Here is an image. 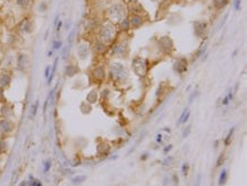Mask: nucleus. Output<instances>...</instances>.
Returning a JSON list of instances; mask_svg holds the SVG:
<instances>
[{
    "mask_svg": "<svg viewBox=\"0 0 247 186\" xmlns=\"http://www.w3.org/2000/svg\"><path fill=\"white\" fill-rule=\"evenodd\" d=\"M11 82V76L9 74H1L0 75V86L1 88H7L9 86V84Z\"/></svg>",
    "mask_w": 247,
    "mask_h": 186,
    "instance_id": "14",
    "label": "nucleus"
},
{
    "mask_svg": "<svg viewBox=\"0 0 247 186\" xmlns=\"http://www.w3.org/2000/svg\"><path fill=\"white\" fill-rule=\"evenodd\" d=\"M194 27H195L196 35L199 36V38H203L206 32L207 24H206L205 22H196L195 24H194Z\"/></svg>",
    "mask_w": 247,
    "mask_h": 186,
    "instance_id": "9",
    "label": "nucleus"
},
{
    "mask_svg": "<svg viewBox=\"0 0 247 186\" xmlns=\"http://www.w3.org/2000/svg\"><path fill=\"white\" fill-rule=\"evenodd\" d=\"M4 99V88L0 86V101Z\"/></svg>",
    "mask_w": 247,
    "mask_h": 186,
    "instance_id": "50",
    "label": "nucleus"
},
{
    "mask_svg": "<svg viewBox=\"0 0 247 186\" xmlns=\"http://www.w3.org/2000/svg\"><path fill=\"white\" fill-rule=\"evenodd\" d=\"M172 160H173V157H170V155H169V157H166V158H165V160L163 161L162 164H163V166H167V165H170L171 162H172Z\"/></svg>",
    "mask_w": 247,
    "mask_h": 186,
    "instance_id": "35",
    "label": "nucleus"
},
{
    "mask_svg": "<svg viewBox=\"0 0 247 186\" xmlns=\"http://www.w3.org/2000/svg\"><path fill=\"white\" fill-rule=\"evenodd\" d=\"M16 5L20 6L21 8H26L27 6L30 5V0H16Z\"/></svg>",
    "mask_w": 247,
    "mask_h": 186,
    "instance_id": "26",
    "label": "nucleus"
},
{
    "mask_svg": "<svg viewBox=\"0 0 247 186\" xmlns=\"http://www.w3.org/2000/svg\"><path fill=\"white\" fill-rule=\"evenodd\" d=\"M155 141H156V142H157V143H160V144H162V143H163V135L161 134H157L156 135V137H155Z\"/></svg>",
    "mask_w": 247,
    "mask_h": 186,
    "instance_id": "40",
    "label": "nucleus"
},
{
    "mask_svg": "<svg viewBox=\"0 0 247 186\" xmlns=\"http://www.w3.org/2000/svg\"><path fill=\"white\" fill-rule=\"evenodd\" d=\"M121 28L123 30V31H128L130 28V22L129 20H127V18H124V20H122V22H121Z\"/></svg>",
    "mask_w": 247,
    "mask_h": 186,
    "instance_id": "27",
    "label": "nucleus"
},
{
    "mask_svg": "<svg viewBox=\"0 0 247 186\" xmlns=\"http://www.w3.org/2000/svg\"><path fill=\"white\" fill-rule=\"evenodd\" d=\"M32 28H33V26H32V22L31 21H25L24 25H23V27H22L23 32H26V33H31Z\"/></svg>",
    "mask_w": 247,
    "mask_h": 186,
    "instance_id": "23",
    "label": "nucleus"
},
{
    "mask_svg": "<svg viewBox=\"0 0 247 186\" xmlns=\"http://www.w3.org/2000/svg\"><path fill=\"white\" fill-rule=\"evenodd\" d=\"M201 178H202V176H201V175L197 176V181H196V186H201Z\"/></svg>",
    "mask_w": 247,
    "mask_h": 186,
    "instance_id": "48",
    "label": "nucleus"
},
{
    "mask_svg": "<svg viewBox=\"0 0 247 186\" xmlns=\"http://www.w3.org/2000/svg\"><path fill=\"white\" fill-rule=\"evenodd\" d=\"M64 73H65V75L67 77H73L74 75H77L79 73V68L77 66H74V65H67L65 69H64Z\"/></svg>",
    "mask_w": 247,
    "mask_h": 186,
    "instance_id": "12",
    "label": "nucleus"
},
{
    "mask_svg": "<svg viewBox=\"0 0 247 186\" xmlns=\"http://www.w3.org/2000/svg\"><path fill=\"white\" fill-rule=\"evenodd\" d=\"M6 149V143L4 141H0V151H4Z\"/></svg>",
    "mask_w": 247,
    "mask_h": 186,
    "instance_id": "47",
    "label": "nucleus"
},
{
    "mask_svg": "<svg viewBox=\"0 0 247 186\" xmlns=\"http://www.w3.org/2000/svg\"><path fill=\"white\" fill-rule=\"evenodd\" d=\"M162 92H163V85L161 84L160 86H158V88H157L156 93H155V95H156V97H158V95H161V94H162Z\"/></svg>",
    "mask_w": 247,
    "mask_h": 186,
    "instance_id": "44",
    "label": "nucleus"
},
{
    "mask_svg": "<svg viewBox=\"0 0 247 186\" xmlns=\"http://www.w3.org/2000/svg\"><path fill=\"white\" fill-rule=\"evenodd\" d=\"M189 117H190V111H189V109L186 108L183 111H182V114H181L180 118H179V122H178V126L181 124H185V123H187V120L189 119Z\"/></svg>",
    "mask_w": 247,
    "mask_h": 186,
    "instance_id": "16",
    "label": "nucleus"
},
{
    "mask_svg": "<svg viewBox=\"0 0 247 186\" xmlns=\"http://www.w3.org/2000/svg\"><path fill=\"white\" fill-rule=\"evenodd\" d=\"M50 72H52V66H47L46 69H45V77L48 80L49 75H50Z\"/></svg>",
    "mask_w": 247,
    "mask_h": 186,
    "instance_id": "39",
    "label": "nucleus"
},
{
    "mask_svg": "<svg viewBox=\"0 0 247 186\" xmlns=\"http://www.w3.org/2000/svg\"><path fill=\"white\" fill-rule=\"evenodd\" d=\"M57 64H58V58H56L55 62H54V65H52V72H50V75H49V77H48V80H47V83H48V84H50V83L52 82V78H54V75H55V72H56Z\"/></svg>",
    "mask_w": 247,
    "mask_h": 186,
    "instance_id": "20",
    "label": "nucleus"
},
{
    "mask_svg": "<svg viewBox=\"0 0 247 186\" xmlns=\"http://www.w3.org/2000/svg\"><path fill=\"white\" fill-rule=\"evenodd\" d=\"M92 75L97 81H103L106 77V70H105V68L100 66V67H97L93 69Z\"/></svg>",
    "mask_w": 247,
    "mask_h": 186,
    "instance_id": "10",
    "label": "nucleus"
},
{
    "mask_svg": "<svg viewBox=\"0 0 247 186\" xmlns=\"http://www.w3.org/2000/svg\"><path fill=\"white\" fill-rule=\"evenodd\" d=\"M173 69L178 74H183L187 72L188 69V62L186 58H179L178 60H175V62L173 64Z\"/></svg>",
    "mask_w": 247,
    "mask_h": 186,
    "instance_id": "5",
    "label": "nucleus"
},
{
    "mask_svg": "<svg viewBox=\"0 0 247 186\" xmlns=\"http://www.w3.org/2000/svg\"><path fill=\"white\" fill-rule=\"evenodd\" d=\"M130 26H132L134 28L137 27H140V26L144 24V18L141 17L140 15H132L131 16V20H130Z\"/></svg>",
    "mask_w": 247,
    "mask_h": 186,
    "instance_id": "11",
    "label": "nucleus"
},
{
    "mask_svg": "<svg viewBox=\"0 0 247 186\" xmlns=\"http://www.w3.org/2000/svg\"><path fill=\"white\" fill-rule=\"evenodd\" d=\"M29 62H30V60H29L27 55H25V53H20L18 55V57H17V67L21 70H24L29 66Z\"/></svg>",
    "mask_w": 247,
    "mask_h": 186,
    "instance_id": "8",
    "label": "nucleus"
},
{
    "mask_svg": "<svg viewBox=\"0 0 247 186\" xmlns=\"http://www.w3.org/2000/svg\"><path fill=\"white\" fill-rule=\"evenodd\" d=\"M224 161H226V157H224L223 153H221L220 157L217 158V161H216V167H221V166H223Z\"/></svg>",
    "mask_w": 247,
    "mask_h": 186,
    "instance_id": "29",
    "label": "nucleus"
},
{
    "mask_svg": "<svg viewBox=\"0 0 247 186\" xmlns=\"http://www.w3.org/2000/svg\"><path fill=\"white\" fill-rule=\"evenodd\" d=\"M62 25H63V22L62 21H59V23H57V26H56V30H57V31H59V30H61Z\"/></svg>",
    "mask_w": 247,
    "mask_h": 186,
    "instance_id": "51",
    "label": "nucleus"
},
{
    "mask_svg": "<svg viewBox=\"0 0 247 186\" xmlns=\"http://www.w3.org/2000/svg\"><path fill=\"white\" fill-rule=\"evenodd\" d=\"M97 100H98V92L96 90H92V91H90V92L88 93V95H87L88 104H96Z\"/></svg>",
    "mask_w": 247,
    "mask_h": 186,
    "instance_id": "15",
    "label": "nucleus"
},
{
    "mask_svg": "<svg viewBox=\"0 0 247 186\" xmlns=\"http://www.w3.org/2000/svg\"><path fill=\"white\" fill-rule=\"evenodd\" d=\"M173 181H174V183L175 184H178V183H179V179H178V178H177V176H173Z\"/></svg>",
    "mask_w": 247,
    "mask_h": 186,
    "instance_id": "52",
    "label": "nucleus"
},
{
    "mask_svg": "<svg viewBox=\"0 0 247 186\" xmlns=\"http://www.w3.org/2000/svg\"><path fill=\"white\" fill-rule=\"evenodd\" d=\"M38 107H39V101H36V104H33V107H32V116H36V115Z\"/></svg>",
    "mask_w": 247,
    "mask_h": 186,
    "instance_id": "36",
    "label": "nucleus"
},
{
    "mask_svg": "<svg viewBox=\"0 0 247 186\" xmlns=\"http://www.w3.org/2000/svg\"><path fill=\"white\" fill-rule=\"evenodd\" d=\"M46 9H47V5L45 4V2H41V4L39 5V10L41 11V13H43Z\"/></svg>",
    "mask_w": 247,
    "mask_h": 186,
    "instance_id": "43",
    "label": "nucleus"
},
{
    "mask_svg": "<svg viewBox=\"0 0 247 186\" xmlns=\"http://www.w3.org/2000/svg\"><path fill=\"white\" fill-rule=\"evenodd\" d=\"M74 33H75V31L73 30V31H71V33H70V35H68V48L71 46V44H72V42H73V36H74Z\"/></svg>",
    "mask_w": 247,
    "mask_h": 186,
    "instance_id": "37",
    "label": "nucleus"
},
{
    "mask_svg": "<svg viewBox=\"0 0 247 186\" xmlns=\"http://www.w3.org/2000/svg\"><path fill=\"white\" fill-rule=\"evenodd\" d=\"M115 38V27L111 23H106L100 27L99 31V41L104 42L105 44L113 41Z\"/></svg>",
    "mask_w": 247,
    "mask_h": 186,
    "instance_id": "1",
    "label": "nucleus"
},
{
    "mask_svg": "<svg viewBox=\"0 0 247 186\" xmlns=\"http://www.w3.org/2000/svg\"><path fill=\"white\" fill-rule=\"evenodd\" d=\"M227 178H228V171H227V169H222L221 172H220V176H219V185L222 186L226 184L227 182Z\"/></svg>",
    "mask_w": 247,
    "mask_h": 186,
    "instance_id": "18",
    "label": "nucleus"
},
{
    "mask_svg": "<svg viewBox=\"0 0 247 186\" xmlns=\"http://www.w3.org/2000/svg\"><path fill=\"white\" fill-rule=\"evenodd\" d=\"M189 133H190V126H188V127H187V128L183 130V133H182V137H183V139H186V137H187V136L189 135Z\"/></svg>",
    "mask_w": 247,
    "mask_h": 186,
    "instance_id": "41",
    "label": "nucleus"
},
{
    "mask_svg": "<svg viewBox=\"0 0 247 186\" xmlns=\"http://www.w3.org/2000/svg\"><path fill=\"white\" fill-rule=\"evenodd\" d=\"M13 128L11 126V123L8 120V119H2L0 120V130L4 132V133H9Z\"/></svg>",
    "mask_w": 247,
    "mask_h": 186,
    "instance_id": "13",
    "label": "nucleus"
},
{
    "mask_svg": "<svg viewBox=\"0 0 247 186\" xmlns=\"http://www.w3.org/2000/svg\"><path fill=\"white\" fill-rule=\"evenodd\" d=\"M197 95H198V92H197V91H194V92L190 93V95H189V98H188V101H189V104H191V102L194 101V99H195Z\"/></svg>",
    "mask_w": 247,
    "mask_h": 186,
    "instance_id": "32",
    "label": "nucleus"
},
{
    "mask_svg": "<svg viewBox=\"0 0 247 186\" xmlns=\"http://www.w3.org/2000/svg\"><path fill=\"white\" fill-rule=\"evenodd\" d=\"M111 77L113 78L114 81H123L124 78H127V72L125 68L122 64L120 62H113L111 65V72H109Z\"/></svg>",
    "mask_w": 247,
    "mask_h": 186,
    "instance_id": "2",
    "label": "nucleus"
},
{
    "mask_svg": "<svg viewBox=\"0 0 247 186\" xmlns=\"http://www.w3.org/2000/svg\"><path fill=\"white\" fill-rule=\"evenodd\" d=\"M240 6H242V0H235L233 1V7H235L236 10L240 9Z\"/></svg>",
    "mask_w": 247,
    "mask_h": 186,
    "instance_id": "33",
    "label": "nucleus"
},
{
    "mask_svg": "<svg viewBox=\"0 0 247 186\" xmlns=\"http://www.w3.org/2000/svg\"><path fill=\"white\" fill-rule=\"evenodd\" d=\"M124 13H125V9H124L123 5L121 4L112 6L111 9L108 10V14L113 21H122V18L124 17Z\"/></svg>",
    "mask_w": 247,
    "mask_h": 186,
    "instance_id": "4",
    "label": "nucleus"
},
{
    "mask_svg": "<svg viewBox=\"0 0 247 186\" xmlns=\"http://www.w3.org/2000/svg\"><path fill=\"white\" fill-rule=\"evenodd\" d=\"M77 56L81 60H84V59L88 58V56H89V46L87 43L79 44V46H77Z\"/></svg>",
    "mask_w": 247,
    "mask_h": 186,
    "instance_id": "7",
    "label": "nucleus"
},
{
    "mask_svg": "<svg viewBox=\"0 0 247 186\" xmlns=\"http://www.w3.org/2000/svg\"><path fill=\"white\" fill-rule=\"evenodd\" d=\"M93 49H95V51L96 52H103L104 50L106 49V44H105L104 42H102V41H99V40H98V41L95 43Z\"/></svg>",
    "mask_w": 247,
    "mask_h": 186,
    "instance_id": "21",
    "label": "nucleus"
},
{
    "mask_svg": "<svg viewBox=\"0 0 247 186\" xmlns=\"http://www.w3.org/2000/svg\"><path fill=\"white\" fill-rule=\"evenodd\" d=\"M188 170H189L188 164H182V166H181V172H182V175L183 176L188 175Z\"/></svg>",
    "mask_w": 247,
    "mask_h": 186,
    "instance_id": "30",
    "label": "nucleus"
},
{
    "mask_svg": "<svg viewBox=\"0 0 247 186\" xmlns=\"http://www.w3.org/2000/svg\"><path fill=\"white\" fill-rule=\"evenodd\" d=\"M140 159H141L142 161L147 160V159H148V153H144V154L140 157Z\"/></svg>",
    "mask_w": 247,
    "mask_h": 186,
    "instance_id": "49",
    "label": "nucleus"
},
{
    "mask_svg": "<svg viewBox=\"0 0 247 186\" xmlns=\"http://www.w3.org/2000/svg\"><path fill=\"white\" fill-rule=\"evenodd\" d=\"M52 51H54V50H50V51L48 52V57H52Z\"/></svg>",
    "mask_w": 247,
    "mask_h": 186,
    "instance_id": "53",
    "label": "nucleus"
},
{
    "mask_svg": "<svg viewBox=\"0 0 247 186\" xmlns=\"http://www.w3.org/2000/svg\"><path fill=\"white\" fill-rule=\"evenodd\" d=\"M108 93H109V91H108L107 88H104L100 92V95H102V98H106V97H108Z\"/></svg>",
    "mask_w": 247,
    "mask_h": 186,
    "instance_id": "42",
    "label": "nucleus"
},
{
    "mask_svg": "<svg viewBox=\"0 0 247 186\" xmlns=\"http://www.w3.org/2000/svg\"><path fill=\"white\" fill-rule=\"evenodd\" d=\"M171 149H172V144H169V145H166V146H165L164 149H163V152H164L165 154H166V153H167V152H169V151H170Z\"/></svg>",
    "mask_w": 247,
    "mask_h": 186,
    "instance_id": "45",
    "label": "nucleus"
},
{
    "mask_svg": "<svg viewBox=\"0 0 247 186\" xmlns=\"http://www.w3.org/2000/svg\"><path fill=\"white\" fill-rule=\"evenodd\" d=\"M233 133H235V128H231L230 130H229V133H228L226 140H224V145L230 144V142H231V140H232L231 137H232V135H233Z\"/></svg>",
    "mask_w": 247,
    "mask_h": 186,
    "instance_id": "25",
    "label": "nucleus"
},
{
    "mask_svg": "<svg viewBox=\"0 0 247 186\" xmlns=\"http://www.w3.org/2000/svg\"><path fill=\"white\" fill-rule=\"evenodd\" d=\"M213 2H214L215 7H217V8H222V7L227 6V4L229 2V0H213Z\"/></svg>",
    "mask_w": 247,
    "mask_h": 186,
    "instance_id": "24",
    "label": "nucleus"
},
{
    "mask_svg": "<svg viewBox=\"0 0 247 186\" xmlns=\"http://www.w3.org/2000/svg\"><path fill=\"white\" fill-rule=\"evenodd\" d=\"M130 8H131V11L133 13L134 15H138L139 13L142 11V7H141V5L138 4V2H132Z\"/></svg>",
    "mask_w": 247,
    "mask_h": 186,
    "instance_id": "19",
    "label": "nucleus"
},
{
    "mask_svg": "<svg viewBox=\"0 0 247 186\" xmlns=\"http://www.w3.org/2000/svg\"><path fill=\"white\" fill-rule=\"evenodd\" d=\"M205 51H206V46H202V49H201V50H199L198 52H197V55H196L195 57H196V58L201 57V56H203V55L205 53Z\"/></svg>",
    "mask_w": 247,
    "mask_h": 186,
    "instance_id": "38",
    "label": "nucleus"
},
{
    "mask_svg": "<svg viewBox=\"0 0 247 186\" xmlns=\"http://www.w3.org/2000/svg\"><path fill=\"white\" fill-rule=\"evenodd\" d=\"M61 48H63V42L61 40H55L52 42V50H59Z\"/></svg>",
    "mask_w": 247,
    "mask_h": 186,
    "instance_id": "28",
    "label": "nucleus"
},
{
    "mask_svg": "<svg viewBox=\"0 0 247 186\" xmlns=\"http://www.w3.org/2000/svg\"><path fill=\"white\" fill-rule=\"evenodd\" d=\"M132 68L138 76H145L147 73V62L142 58L136 57L132 60Z\"/></svg>",
    "mask_w": 247,
    "mask_h": 186,
    "instance_id": "3",
    "label": "nucleus"
},
{
    "mask_svg": "<svg viewBox=\"0 0 247 186\" xmlns=\"http://www.w3.org/2000/svg\"><path fill=\"white\" fill-rule=\"evenodd\" d=\"M158 44H160L161 49L165 52L171 51L172 48H173V42H172L170 36H163V38H161Z\"/></svg>",
    "mask_w": 247,
    "mask_h": 186,
    "instance_id": "6",
    "label": "nucleus"
},
{
    "mask_svg": "<svg viewBox=\"0 0 247 186\" xmlns=\"http://www.w3.org/2000/svg\"><path fill=\"white\" fill-rule=\"evenodd\" d=\"M229 102H230V100H229V98H228V97H224V98H223V100H222V104H223V106H227V104H229Z\"/></svg>",
    "mask_w": 247,
    "mask_h": 186,
    "instance_id": "46",
    "label": "nucleus"
},
{
    "mask_svg": "<svg viewBox=\"0 0 247 186\" xmlns=\"http://www.w3.org/2000/svg\"><path fill=\"white\" fill-rule=\"evenodd\" d=\"M125 49H127L125 44H123V43H116L113 46V53L114 55H123Z\"/></svg>",
    "mask_w": 247,
    "mask_h": 186,
    "instance_id": "17",
    "label": "nucleus"
},
{
    "mask_svg": "<svg viewBox=\"0 0 247 186\" xmlns=\"http://www.w3.org/2000/svg\"><path fill=\"white\" fill-rule=\"evenodd\" d=\"M68 51H70V48H68V46H64V49H63V51H62V57L64 58V59H66L67 58Z\"/></svg>",
    "mask_w": 247,
    "mask_h": 186,
    "instance_id": "34",
    "label": "nucleus"
},
{
    "mask_svg": "<svg viewBox=\"0 0 247 186\" xmlns=\"http://www.w3.org/2000/svg\"><path fill=\"white\" fill-rule=\"evenodd\" d=\"M50 167H52V161L50 160L45 161V164H43V172H48L49 169H50Z\"/></svg>",
    "mask_w": 247,
    "mask_h": 186,
    "instance_id": "31",
    "label": "nucleus"
},
{
    "mask_svg": "<svg viewBox=\"0 0 247 186\" xmlns=\"http://www.w3.org/2000/svg\"><path fill=\"white\" fill-rule=\"evenodd\" d=\"M86 179H87V177L84 175H79V176H75L74 178H72V183L74 185H79V184L83 183Z\"/></svg>",
    "mask_w": 247,
    "mask_h": 186,
    "instance_id": "22",
    "label": "nucleus"
}]
</instances>
